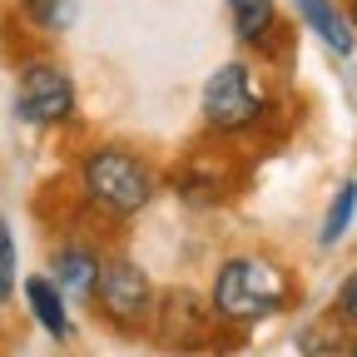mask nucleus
I'll return each mask as SVG.
<instances>
[{
  "mask_svg": "<svg viewBox=\"0 0 357 357\" xmlns=\"http://www.w3.org/2000/svg\"><path fill=\"white\" fill-rule=\"evenodd\" d=\"M208 303L218 312V323L234 328H253L263 318H278V312L293 303V278L283 273L278 263H268L258 253H238L213 273Z\"/></svg>",
  "mask_w": 357,
  "mask_h": 357,
  "instance_id": "1",
  "label": "nucleus"
},
{
  "mask_svg": "<svg viewBox=\"0 0 357 357\" xmlns=\"http://www.w3.org/2000/svg\"><path fill=\"white\" fill-rule=\"evenodd\" d=\"M79 189H84V199L95 208H105L114 218H134L154 199V169L134 149L100 144V149H89L79 159Z\"/></svg>",
  "mask_w": 357,
  "mask_h": 357,
  "instance_id": "2",
  "label": "nucleus"
},
{
  "mask_svg": "<svg viewBox=\"0 0 357 357\" xmlns=\"http://www.w3.org/2000/svg\"><path fill=\"white\" fill-rule=\"evenodd\" d=\"M79 109V95H75V79L55 65V60H25L20 75H15V119L30 124V129H60L70 124Z\"/></svg>",
  "mask_w": 357,
  "mask_h": 357,
  "instance_id": "3",
  "label": "nucleus"
},
{
  "mask_svg": "<svg viewBox=\"0 0 357 357\" xmlns=\"http://www.w3.org/2000/svg\"><path fill=\"white\" fill-rule=\"evenodd\" d=\"M154 283L134 258H105L100 263V283H95V303L105 312V323L119 333H139L154 318Z\"/></svg>",
  "mask_w": 357,
  "mask_h": 357,
  "instance_id": "4",
  "label": "nucleus"
},
{
  "mask_svg": "<svg viewBox=\"0 0 357 357\" xmlns=\"http://www.w3.org/2000/svg\"><path fill=\"white\" fill-rule=\"evenodd\" d=\"M204 124L218 129V134H238L248 124H258L263 114V89L253 79V70L243 60H229V65H218L208 79H204Z\"/></svg>",
  "mask_w": 357,
  "mask_h": 357,
  "instance_id": "5",
  "label": "nucleus"
},
{
  "mask_svg": "<svg viewBox=\"0 0 357 357\" xmlns=\"http://www.w3.org/2000/svg\"><path fill=\"white\" fill-rule=\"evenodd\" d=\"M213 323H218V312L208 298H199L194 288H169L154 298V337L159 347H174V352H199L208 337H213Z\"/></svg>",
  "mask_w": 357,
  "mask_h": 357,
  "instance_id": "6",
  "label": "nucleus"
},
{
  "mask_svg": "<svg viewBox=\"0 0 357 357\" xmlns=\"http://www.w3.org/2000/svg\"><path fill=\"white\" fill-rule=\"evenodd\" d=\"M100 263H105V258L89 248V243H65V248H55V258H50V278H55V288H60L70 303H84V298H95Z\"/></svg>",
  "mask_w": 357,
  "mask_h": 357,
  "instance_id": "7",
  "label": "nucleus"
},
{
  "mask_svg": "<svg viewBox=\"0 0 357 357\" xmlns=\"http://www.w3.org/2000/svg\"><path fill=\"white\" fill-rule=\"evenodd\" d=\"M20 293H25V303H30V318L50 333L55 342H70L75 337V323H70V298L55 288V278H45V273H35V278H25L20 283Z\"/></svg>",
  "mask_w": 357,
  "mask_h": 357,
  "instance_id": "8",
  "label": "nucleus"
},
{
  "mask_svg": "<svg viewBox=\"0 0 357 357\" xmlns=\"http://www.w3.org/2000/svg\"><path fill=\"white\" fill-rule=\"evenodd\" d=\"M293 6H298V15L307 20V30L318 35L337 60H352V50H357V30H352V20L337 10V0H293Z\"/></svg>",
  "mask_w": 357,
  "mask_h": 357,
  "instance_id": "9",
  "label": "nucleus"
},
{
  "mask_svg": "<svg viewBox=\"0 0 357 357\" xmlns=\"http://www.w3.org/2000/svg\"><path fill=\"white\" fill-rule=\"evenodd\" d=\"M229 6V20H234V35L253 50H268L273 45V30H278V6L273 0H223Z\"/></svg>",
  "mask_w": 357,
  "mask_h": 357,
  "instance_id": "10",
  "label": "nucleus"
},
{
  "mask_svg": "<svg viewBox=\"0 0 357 357\" xmlns=\"http://www.w3.org/2000/svg\"><path fill=\"white\" fill-rule=\"evenodd\" d=\"M15 6H20V15H25L30 30L60 35V30H70L75 10H79V0H15Z\"/></svg>",
  "mask_w": 357,
  "mask_h": 357,
  "instance_id": "11",
  "label": "nucleus"
},
{
  "mask_svg": "<svg viewBox=\"0 0 357 357\" xmlns=\"http://www.w3.org/2000/svg\"><path fill=\"white\" fill-rule=\"evenodd\" d=\"M352 218H357V184L347 178V184L337 189V199H333V208H328V218H323V229H318V243L323 248L342 243V234L352 229Z\"/></svg>",
  "mask_w": 357,
  "mask_h": 357,
  "instance_id": "12",
  "label": "nucleus"
},
{
  "mask_svg": "<svg viewBox=\"0 0 357 357\" xmlns=\"http://www.w3.org/2000/svg\"><path fill=\"white\" fill-rule=\"evenodd\" d=\"M20 283V253H15V234H10V218L0 213V307L15 298Z\"/></svg>",
  "mask_w": 357,
  "mask_h": 357,
  "instance_id": "13",
  "label": "nucleus"
},
{
  "mask_svg": "<svg viewBox=\"0 0 357 357\" xmlns=\"http://www.w3.org/2000/svg\"><path fill=\"white\" fill-rule=\"evenodd\" d=\"M337 318L357 323V273H347V283L337 288Z\"/></svg>",
  "mask_w": 357,
  "mask_h": 357,
  "instance_id": "14",
  "label": "nucleus"
},
{
  "mask_svg": "<svg viewBox=\"0 0 357 357\" xmlns=\"http://www.w3.org/2000/svg\"><path fill=\"white\" fill-rule=\"evenodd\" d=\"M347 357H357V342H352V347H347Z\"/></svg>",
  "mask_w": 357,
  "mask_h": 357,
  "instance_id": "15",
  "label": "nucleus"
}]
</instances>
